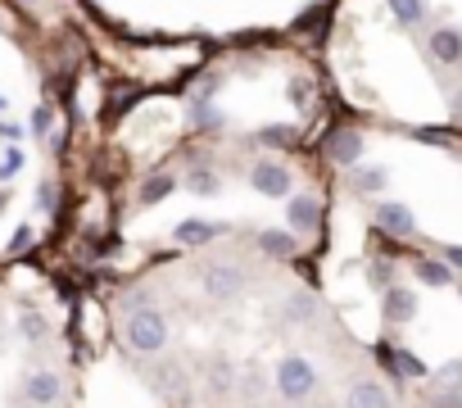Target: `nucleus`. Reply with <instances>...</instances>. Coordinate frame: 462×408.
I'll return each instance as SVG.
<instances>
[{"label": "nucleus", "mask_w": 462, "mask_h": 408, "mask_svg": "<svg viewBox=\"0 0 462 408\" xmlns=\"http://www.w3.org/2000/svg\"><path fill=\"white\" fill-rule=\"evenodd\" d=\"M250 186H254L259 195H273V199H282V195H291L295 177H291V168H286L282 159H263V163H254V172H250Z\"/></svg>", "instance_id": "nucleus-7"}, {"label": "nucleus", "mask_w": 462, "mask_h": 408, "mask_svg": "<svg viewBox=\"0 0 462 408\" xmlns=\"http://www.w3.org/2000/svg\"><path fill=\"white\" fill-rule=\"evenodd\" d=\"M204 385H208L213 394H226V390H236V367H231V358L213 354V358L204 363Z\"/></svg>", "instance_id": "nucleus-11"}, {"label": "nucleus", "mask_w": 462, "mask_h": 408, "mask_svg": "<svg viewBox=\"0 0 462 408\" xmlns=\"http://www.w3.org/2000/svg\"><path fill=\"white\" fill-rule=\"evenodd\" d=\"M37 199H42V209H51V204H55V181H42Z\"/></svg>", "instance_id": "nucleus-22"}, {"label": "nucleus", "mask_w": 462, "mask_h": 408, "mask_svg": "<svg viewBox=\"0 0 462 408\" xmlns=\"http://www.w3.org/2000/svg\"><path fill=\"white\" fill-rule=\"evenodd\" d=\"M277 318H282L286 327H304V322H313V318H318V295H309V291H291V295L282 300Z\"/></svg>", "instance_id": "nucleus-9"}, {"label": "nucleus", "mask_w": 462, "mask_h": 408, "mask_svg": "<svg viewBox=\"0 0 462 408\" xmlns=\"http://www.w3.org/2000/svg\"><path fill=\"white\" fill-rule=\"evenodd\" d=\"M444 259H448V268H462V250L457 246H444Z\"/></svg>", "instance_id": "nucleus-24"}, {"label": "nucleus", "mask_w": 462, "mask_h": 408, "mask_svg": "<svg viewBox=\"0 0 462 408\" xmlns=\"http://www.w3.org/2000/svg\"><path fill=\"white\" fill-rule=\"evenodd\" d=\"M385 318H390V322H412V318H417V291L390 286V291H385Z\"/></svg>", "instance_id": "nucleus-12"}, {"label": "nucleus", "mask_w": 462, "mask_h": 408, "mask_svg": "<svg viewBox=\"0 0 462 408\" xmlns=\"http://www.w3.org/2000/svg\"><path fill=\"white\" fill-rule=\"evenodd\" d=\"M19 331H23L28 340H42V336H46V322H42L37 313H23V318H19Z\"/></svg>", "instance_id": "nucleus-20"}, {"label": "nucleus", "mask_w": 462, "mask_h": 408, "mask_svg": "<svg viewBox=\"0 0 462 408\" xmlns=\"http://www.w3.org/2000/svg\"><path fill=\"white\" fill-rule=\"evenodd\" d=\"M245 282H250V273H245L236 259H208V264L199 268V291H204V300H213V304H231L236 295H245Z\"/></svg>", "instance_id": "nucleus-3"}, {"label": "nucleus", "mask_w": 462, "mask_h": 408, "mask_svg": "<svg viewBox=\"0 0 462 408\" xmlns=\"http://www.w3.org/2000/svg\"><path fill=\"white\" fill-rule=\"evenodd\" d=\"M19 390H23V403L28 408H60L64 403V376L55 367H32Z\"/></svg>", "instance_id": "nucleus-4"}, {"label": "nucleus", "mask_w": 462, "mask_h": 408, "mask_svg": "<svg viewBox=\"0 0 462 408\" xmlns=\"http://www.w3.org/2000/svg\"><path fill=\"white\" fill-rule=\"evenodd\" d=\"M340 403L345 408H394V394L385 381L376 376H354L345 390H340Z\"/></svg>", "instance_id": "nucleus-6"}, {"label": "nucleus", "mask_w": 462, "mask_h": 408, "mask_svg": "<svg viewBox=\"0 0 462 408\" xmlns=\"http://www.w3.org/2000/svg\"><path fill=\"white\" fill-rule=\"evenodd\" d=\"M273 390H277L282 403H309L318 394V367L304 354L291 349V354H282L273 363Z\"/></svg>", "instance_id": "nucleus-2"}, {"label": "nucleus", "mask_w": 462, "mask_h": 408, "mask_svg": "<svg viewBox=\"0 0 462 408\" xmlns=\"http://www.w3.org/2000/svg\"><path fill=\"white\" fill-rule=\"evenodd\" d=\"M304 408H331V403H304Z\"/></svg>", "instance_id": "nucleus-28"}, {"label": "nucleus", "mask_w": 462, "mask_h": 408, "mask_svg": "<svg viewBox=\"0 0 462 408\" xmlns=\"http://www.w3.org/2000/svg\"><path fill=\"white\" fill-rule=\"evenodd\" d=\"M376 227L381 232H390V236H412L417 232V218L403 209V204H394V199H385V204H376Z\"/></svg>", "instance_id": "nucleus-8"}, {"label": "nucleus", "mask_w": 462, "mask_h": 408, "mask_svg": "<svg viewBox=\"0 0 462 408\" xmlns=\"http://www.w3.org/2000/svg\"><path fill=\"white\" fill-rule=\"evenodd\" d=\"M5 109H10V96H5V91H0V114H5Z\"/></svg>", "instance_id": "nucleus-27"}, {"label": "nucleus", "mask_w": 462, "mask_h": 408, "mask_svg": "<svg viewBox=\"0 0 462 408\" xmlns=\"http://www.w3.org/2000/svg\"><path fill=\"white\" fill-rule=\"evenodd\" d=\"M349 186L358 195H376V190H385V168H354L349 172Z\"/></svg>", "instance_id": "nucleus-17"}, {"label": "nucleus", "mask_w": 462, "mask_h": 408, "mask_svg": "<svg viewBox=\"0 0 462 408\" xmlns=\"http://www.w3.org/2000/svg\"><path fill=\"white\" fill-rule=\"evenodd\" d=\"M286 218H291L295 232H318V223H322V204H318V195H295V199H291V209H286Z\"/></svg>", "instance_id": "nucleus-10"}, {"label": "nucleus", "mask_w": 462, "mask_h": 408, "mask_svg": "<svg viewBox=\"0 0 462 408\" xmlns=\"http://www.w3.org/2000/svg\"><path fill=\"white\" fill-rule=\"evenodd\" d=\"M282 141H286L282 127H268V132H263V145H282Z\"/></svg>", "instance_id": "nucleus-23"}, {"label": "nucleus", "mask_w": 462, "mask_h": 408, "mask_svg": "<svg viewBox=\"0 0 462 408\" xmlns=\"http://www.w3.org/2000/svg\"><path fill=\"white\" fill-rule=\"evenodd\" d=\"M23 5H42V0H23Z\"/></svg>", "instance_id": "nucleus-29"}, {"label": "nucleus", "mask_w": 462, "mask_h": 408, "mask_svg": "<svg viewBox=\"0 0 462 408\" xmlns=\"http://www.w3.org/2000/svg\"><path fill=\"white\" fill-rule=\"evenodd\" d=\"M453 109H457V118H462V91H457V96H453Z\"/></svg>", "instance_id": "nucleus-26"}, {"label": "nucleus", "mask_w": 462, "mask_h": 408, "mask_svg": "<svg viewBox=\"0 0 462 408\" xmlns=\"http://www.w3.org/2000/svg\"><path fill=\"white\" fill-rule=\"evenodd\" d=\"M390 5H394V14H399L403 23H417V19H421V5H417V0H390Z\"/></svg>", "instance_id": "nucleus-21"}, {"label": "nucleus", "mask_w": 462, "mask_h": 408, "mask_svg": "<svg viewBox=\"0 0 462 408\" xmlns=\"http://www.w3.org/2000/svg\"><path fill=\"white\" fill-rule=\"evenodd\" d=\"M430 51H435L444 64H457V60H462V32H457V28H435V32H430Z\"/></svg>", "instance_id": "nucleus-14"}, {"label": "nucleus", "mask_w": 462, "mask_h": 408, "mask_svg": "<svg viewBox=\"0 0 462 408\" xmlns=\"http://www.w3.org/2000/svg\"><path fill=\"white\" fill-rule=\"evenodd\" d=\"M118 336H123V345H127L132 354L154 358V354H163V349H168V318L150 304V295H145V291H136V295H127V300H123Z\"/></svg>", "instance_id": "nucleus-1"}, {"label": "nucleus", "mask_w": 462, "mask_h": 408, "mask_svg": "<svg viewBox=\"0 0 462 408\" xmlns=\"http://www.w3.org/2000/svg\"><path fill=\"white\" fill-rule=\"evenodd\" d=\"M412 273H417V282H426V286H448V282H453L448 259H444V264H439V259H417Z\"/></svg>", "instance_id": "nucleus-16"}, {"label": "nucleus", "mask_w": 462, "mask_h": 408, "mask_svg": "<svg viewBox=\"0 0 462 408\" xmlns=\"http://www.w3.org/2000/svg\"><path fill=\"white\" fill-rule=\"evenodd\" d=\"M0 136H10V141H19V136H23V132H19V127H14V123H0Z\"/></svg>", "instance_id": "nucleus-25"}, {"label": "nucleus", "mask_w": 462, "mask_h": 408, "mask_svg": "<svg viewBox=\"0 0 462 408\" xmlns=\"http://www.w3.org/2000/svg\"><path fill=\"white\" fill-rule=\"evenodd\" d=\"M172 186H177V177H172V172H159V177H150V181L136 190V199H141V204H159L163 195H172Z\"/></svg>", "instance_id": "nucleus-18"}, {"label": "nucleus", "mask_w": 462, "mask_h": 408, "mask_svg": "<svg viewBox=\"0 0 462 408\" xmlns=\"http://www.w3.org/2000/svg\"><path fill=\"white\" fill-rule=\"evenodd\" d=\"M358 154H363V136H358V132H340V136L331 141V159H336V163L354 168V163H358Z\"/></svg>", "instance_id": "nucleus-15"}, {"label": "nucleus", "mask_w": 462, "mask_h": 408, "mask_svg": "<svg viewBox=\"0 0 462 408\" xmlns=\"http://www.w3.org/2000/svg\"><path fill=\"white\" fill-rule=\"evenodd\" d=\"M259 250H263L268 259H291V255L300 250V241H295V232H277V227H268V232H259Z\"/></svg>", "instance_id": "nucleus-13"}, {"label": "nucleus", "mask_w": 462, "mask_h": 408, "mask_svg": "<svg viewBox=\"0 0 462 408\" xmlns=\"http://www.w3.org/2000/svg\"><path fill=\"white\" fill-rule=\"evenodd\" d=\"M172 241H177V246H195V241H213V227H208V223H199V218H186V223H177V232H172Z\"/></svg>", "instance_id": "nucleus-19"}, {"label": "nucleus", "mask_w": 462, "mask_h": 408, "mask_svg": "<svg viewBox=\"0 0 462 408\" xmlns=\"http://www.w3.org/2000/svg\"><path fill=\"white\" fill-rule=\"evenodd\" d=\"M150 385H154V394L163 399V403H186V394L195 390L190 385V376H186V367L177 363V358H159L154 367H150Z\"/></svg>", "instance_id": "nucleus-5"}]
</instances>
